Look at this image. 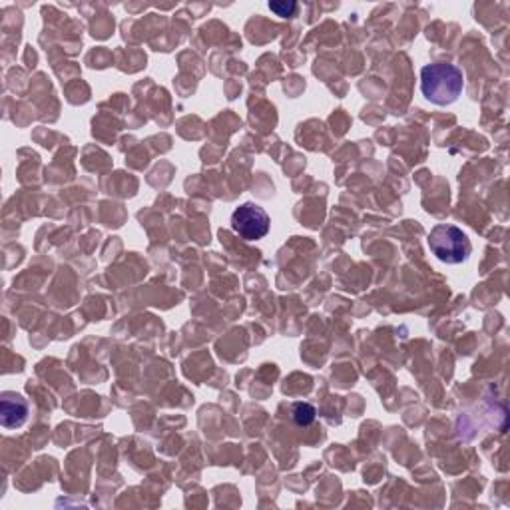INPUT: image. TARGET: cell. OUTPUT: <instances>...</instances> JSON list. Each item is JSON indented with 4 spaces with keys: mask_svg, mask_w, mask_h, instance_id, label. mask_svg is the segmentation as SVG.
Instances as JSON below:
<instances>
[{
    "mask_svg": "<svg viewBox=\"0 0 510 510\" xmlns=\"http://www.w3.org/2000/svg\"><path fill=\"white\" fill-rule=\"evenodd\" d=\"M462 72L454 64H426L421 70V92L436 106H449L457 102L462 94Z\"/></svg>",
    "mask_w": 510,
    "mask_h": 510,
    "instance_id": "cell-1",
    "label": "cell"
},
{
    "mask_svg": "<svg viewBox=\"0 0 510 510\" xmlns=\"http://www.w3.org/2000/svg\"><path fill=\"white\" fill-rule=\"evenodd\" d=\"M426 242H429V250L435 258L443 263H449V266L467 261L472 251L469 235L453 224L435 225Z\"/></svg>",
    "mask_w": 510,
    "mask_h": 510,
    "instance_id": "cell-2",
    "label": "cell"
},
{
    "mask_svg": "<svg viewBox=\"0 0 510 510\" xmlns=\"http://www.w3.org/2000/svg\"><path fill=\"white\" fill-rule=\"evenodd\" d=\"M269 215L261 206L248 202L242 204L232 214V230L240 235L242 240L255 242L266 238L269 233Z\"/></svg>",
    "mask_w": 510,
    "mask_h": 510,
    "instance_id": "cell-3",
    "label": "cell"
},
{
    "mask_svg": "<svg viewBox=\"0 0 510 510\" xmlns=\"http://www.w3.org/2000/svg\"><path fill=\"white\" fill-rule=\"evenodd\" d=\"M29 415V403L26 399L18 393H3L0 399V423L4 429H16L22 426Z\"/></svg>",
    "mask_w": 510,
    "mask_h": 510,
    "instance_id": "cell-4",
    "label": "cell"
},
{
    "mask_svg": "<svg viewBox=\"0 0 510 510\" xmlns=\"http://www.w3.org/2000/svg\"><path fill=\"white\" fill-rule=\"evenodd\" d=\"M291 415H294V421L302 426H307L315 421V409L309 403H295L294 409H291Z\"/></svg>",
    "mask_w": 510,
    "mask_h": 510,
    "instance_id": "cell-5",
    "label": "cell"
},
{
    "mask_svg": "<svg viewBox=\"0 0 510 510\" xmlns=\"http://www.w3.org/2000/svg\"><path fill=\"white\" fill-rule=\"evenodd\" d=\"M269 11H273L281 18H289V16L295 14L297 3H291V0H289V3H287V0H284V3H269Z\"/></svg>",
    "mask_w": 510,
    "mask_h": 510,
    "instance_id": "cell-6",
    "label": "cell"
}]
</instances>
